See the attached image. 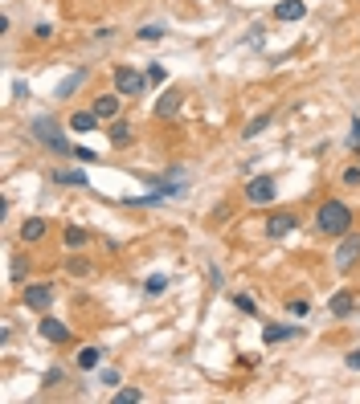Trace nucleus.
Here are the masks:
<instances>
[{"label":"nucleus","mask_w":360,"mask_h":404,"mask_svg":"<svg viewBox=\"0 0 360 404\" xmlns=\"http://www.w3.org/2000/svg\"><path fill=\"white\" fill-rule=\"evenodd\" d=\"M135 37H140V41H164V37H168V29H164V25H144Z\"/></svg>","instance_id":"5701e85b"},{"label":"nucleus","mask_w":360,"mask_h":404,"mask_svg":"<svg viewBox=\"0 0 360 404\" xmlns=\"http://www.w3.org/2000/svg\"><path fill=\"white\" fill-rule=\"evenodd\" d=\"M25 307L37 310V314H46V310L53 307V286H49V282H33V286H25Z\"/></svg>","instance_id":"20e7f679"},{"label":"nucleus","mask_w":360,"mask_h":404,"mask_svg":"<svg viewBox=\"0 0 360 404\" xmlns=\"http://www.w3.org/2000/svg\"><path fill=\"white\" fill-rule=\"evenodd\" d=\"M295 225H299V221H295V213H274L270 221H266V237H270V241H283L291 229H295Z\"/></svg>","instance_id":"6e6552de"},{"label":"nucleus","mask_w":360,"mask_h":404,"mask_svg":"<svg viewBox=\"0 0 360 404\" xmlns=\"http://www.w3.org/2000/svg\"><path fill=\"white\" fill-rule=\"evenodd\" d=\"M66 274L86 278V274H95V262H86V258H70V262H66Z\"/></svg>","instance_id":"4be33fe9"},{"label":"nucleus","mask_w":360,"mask_h":404,"mask_svg":"<svg viewBox=\"0 0 360 404\" xmlns=\"http://www.w3.org/2000/svg\"><path fill=\"white\" fill-rule=\"evenodd\" d=\"M107 135H111L115 147H123V143H131V127H127V123H111V131H107Z\"/></svg>","instance_id":"b1692460"},{"label":"nucleus","mask_w":360,"mask_h":404,"mask_svg":"<svg viewBox=\"0 0 360 404\" xmlns=\"http://www.w3.org/2000/svg\"><path fill=\"white\" fill-rule=\"evenodd\" d=\"M86 241H91V229H82V225H70V229H66V245H70V249H82Z\"/></svg>","instance_id":"aec40b11"},{"label":"nucleus","mask_w":360,"mask_h":404,"mask_svg":"<svg viewBox=\"0 0 360 404\" xmlns=\"http://www.w3.org/2000/svg\"><path fill=\"white\" fill-rule=\"evenodd\" d=\"M291 335H299V327H291V323H270L262 331L266 343H283V339H291Z\"/></svg>","instance_id":"f3484780"},{"label":"nucleus","mask_w":360,"mask_h":404,"mask_svg":"<svg viewBox=\"0 0 360 404\" xmlns=\"http://www.w3.org/2000/svg\"><path fill=\"white\" fill-rule=\"evenodd\" d=\"M328 310H332L336 319H348V314L356 310V294H352V290H336L332 302H328Z\"/></svg>","instance_id":"9d476101"},{"label":"nucleus","mask_w":360,"mask_h":404,"mask_svg":"<svg viewBox=\"0 0 360 404\" xmlns=\"http://www.w3.org/2000/svg\"><path fill=\"white\" fill-rule=\"evenodd\" d=\"M344 363H348L352 372H360V347H356V351H348V359H344Z\"/></svg>","instance_id":"473e14b6"},{"label":"nucleus","mask_w":360,"mask_h":404,"mask_svg":"<svg viewBox=\"0 0 360 404\" xmlns=\"http://www.w3.org/2000/svg\"><path fill=\"white\" fill-rule=\"evenodd\" d=\"M274 196H279V192H274V180H270V176H254V180L246 184V200H250V204H270Z\"/></svg>","instance_id":"39448f33"},{"label":"nucleus","mask_w":360,"mask_h":404,"mask_svg":"<svg viewBox=\"0 0 360 404\" xmlns=\"http://www.w3.org/2000/svg\"><path fill=\"white\" fill-rule=\"evenodd\" d=\"M234 302H238V310H241V314H258V302H254L250 294H238Z\"/></svg>","instance_id":"cd10ccee"},{"label":"nucleus","mask_w":360,"mask_h":404,"mask_svg":"<svg viewBox=\"0 0 360 404\" xmlns=\"http://www.w3.org/2000/svg\"><path fill=\"white\" fill-rule=\"evenodd\" d=\"M82 82H86V70H74L70 78H66V82H58V98H70L74 90L82 86Z\"/></svg>","instance_id":"6ab92c4d"},{"label":"nucleus","mask_w":360,"mask_h":404,"mask_svg":"<svg viewBox=\"0 0 360 404\" xmlns=\"http://www.w3.org/2000/svg\"><path fill=\"white\" fill-rule=\"evenodd\" d=\"M37 331H41V339H49V343H70V327H66L62 319H53V314H46V319L37 323Z\"/></svg>","instance_id":"0eeeda50"},{"label":"nucleus","mask_w":360,"mask_h":404,"mask_svg":"<svg viewBox=\"0 0 360 404\" xmlns=\"http://www.w3.org/2000/svg\"><path fill=\"white\" fill-rule=\"evenodd\" d=\"M274 17H279V21H303V17H307V4H303V0H279V4H274Z\"/></svg>","instance_id":"9b49d317"},{"label":"nucleus","mask_w":360,"mask_h":404,"mask_svg":"<svg viewBox=\"0 0 360 404\" xmlns=\"http://www.w3.org/2000/svg\"><path fill=\"white\" fill-rule=\"evenodd\" d=\"M344 184H360V164H356V167H348V172H344Z\"/></svg>","instance_id":"2f4dec72"},{"label":"nucleus","mask_w":360,"mask_h":404,"mask_svg":"<svg viewBox=\"0 0 360 404\" xmlns=\"http://www.w3.org/2000/svg\"><path fill=\"white\" fill-rule=\"evenodd\" d=\"M91 111H95L98 119H115V115H119V90H115V95H98Z\"/></svg>","instance_id":"ddd939ff"},{"label":"nucleus","mask_w":360,"mask_h":404,"mask_svg":"<svg viewBox=\"0 0 360 404\" xmlns=\"http://www.w3.org/2000/svg\"><path fill=\"white\" fill-rule=\"evenodd\" d=\"M164 200H168V192H164V188L147 192V196H123L127 209H152V204H164Z\"/></svg>","instance_id":"4468645a"},{"label":"nucleus","mask_w":360,"mask_h":404,"mask_svg":"<svg viewBox=\"0 0 360 404\" xmlns=\"http://www.w3.org/2000/svg\"><path fill=\"white\" fill-rule=\"evenodd\" d=\"M180 102H185V90H176V86H172V90H164V95H160V102H156V119H172V115L180 111Z\"/></svg>","instance_id":"1a4fd4ad"},{"label":"nucleus","mask_w":360,"mask_h":404,"mask_svg":"<svg viewBox=\"0 0 360 404\" xmlns=\"http://www.w3.org/2000/svg\"><path fill=\"white\" fill-rule=\"evenodd\" d=\"M356 258H360V233H344L336 245V270H348Z\"/></svg>","instance_id":"423d86ee"},{"label":"nucleus","mask_w":360,"mask_h":404,"mask_svg":"<svg viewBox=\"0 0 360 404\" xmlns=\"http://www.w3.org/2000/svg\"><path fill=\"white\" fill-rule=\"evenodd\" d=\"M315 229H319L324 237H344V233H352V209H348L344 200H324V204L315 209Z\"/></svg>","instance_id":"f257e3e1"},{"label":"nucleus","mask_w":360,"mask_h":404,"mask_svg":"<svg viewBox=\"0 0 360 404\" xmlns=\"http://www.w3.org/2000/svg\"><path fill=\"white\" fill-rule=\"evenodd\" d=\"M291 314H299V319H303V314H307V302H303V298H295V302H291Z\"/></svg>","instance_id":"72a5a7b5"},{"label":"nucleus","mask_w":360,"mask_h":404,"mask_svg":"<svg viewBox=\"0 0 360 404\" xmlns=\"http://www.w3.org/2000/svg\"><path fill=\"white\" fill-rule=\"evenodd\" d=\"M348 147L360 151V119H352V127H348Z\"/></svg>","instance_id":"c756f323"},{"label":"nucleus","mask_w":360,"mask_h":404,"mask_svg":"<svg viewBox=\"0 0 360 404\" xmlns=\"http://www.w3.org/2000/svg\"><path fill=\"white\" fill-rule=\"evenodd\" d=\"M74 160H78V164H95L98 155L91 151V147H74Z\"/></svg>","instance_id":"c85d7f7f"},{"label":"nucleus","mask_w":360,"mask_h":404,"mask_svg":"<svg viewBox=\"0 0 360 404\" xmlns=\"http://www.w3.org/2000/svg\"><path fill=\"white\" fill-rule=\"evenodd\" d=\"M147 82H156V86H164V82H168V70H164L160 62H152V66H147Z\"/></svg>","instance_id":"bb28decb"},{"label":"nucleus","mask_w":360,"mask_h":404,"mask_svg":"<svg viewBox=\"0 0 360 404\" xmlns=\"http://www.w3.org/2000/svg\"><path fill=\"white\" fill-rule=\"evenodd\" d=\"M144 290H147V294H152V298H160V294L168 290V278H164V274H152V278H147V282H144Z\"/></svg>","instance_id":"393cba45"},{"label":"nucleus","mask_w":360,"mask_h":404,"mask_svg":"<svg viewBox=\"0 0 360 404\" xmlns=\"http://www.w3.org/2000/svg\"><path fill=\"white\" fill-rule=\"evenodd\" d=\"M140 400H144L140 388H123V392H115V404H140Z\"/></svg>","instance_id":"a878e982"},{"label":"nucleus","mask_w":360,"mask_h":404,"mask_svg":"<svg viewBox=\"0 0 360 404\" xmlns=\"http://www.w3.org/2000/svg\"><path fill=\"white\" fill-rule=\"evenodd\" d=\"M33 37H37V41H49V37H53V25H49V21H41L37 29H33Z\"/></svg>","instance_id":"7c9ffc66"},{"label":"nucleus","mask_w":360,"mask_h":404,"mask_svg":"<svg viewBox=\"0 0 360 404\" xmlns=\"http://www.w3.org/2000/svg\"><path fill=\"white\" fill-rule=\"evenodd\" d=\"M29 131H33V139L46 143L49 151H58V155H74V143L62 135V127L49 119V115H37V119L29 123Z\"/></svg>","instance_id":"f03ea898"},{"label":"nucleus","mask_w":360,"mask_h":404,"mask_svg":"<svg viewBox=\"0 0 360 404\" xmlns=\"http://www.w3.org/2000/svg\"><path fill=\"white\" fill-rule=\"evenodd\" d=\"M115 90H119V95H127V98L144 95V90H147V74L131 70V66H119V70H115Z\"/></svg>","instance_id":"7ed1b4c3"},{"label":"nucleus","mask_w":360,"mask_h":404,"mask_svg":"<svg viewBox=\"0 0 360 404\" xmlns=\"http://www.w3.org/2000/svg\"><path fill=\"white\" fill-rule=\"evenodd\" d=\"M98 123H102V119H98L95 111H74V115H70V131H74V135H91Z\"/></svg>","instance_id":"f8f14e48"},{"label":"nucleus","mask_w":360,"mask_h":404,"mask_svg":"<svg viewBox=\"0 0 360 404\" xmlns=\"http://www.w3.org/2000/svg\"><path fill=\"white\" fill-rule=\"evenodd\" d=\"M46 225H49V221H41V216H29V221L21 225V241H25V245L41 241V237H46Z\"/></svg>","instance_id":"2eb2a0df"},{"label":"nucleus","mask_w":360,"mask_h":404,"mask_svg":"<svg viewBox=\"0 0 360 404\" xmlns=\"http://www.w3.org/2000/svg\"><path fill=\"white\" fill-rule=\"evenodd\" d=\"M266 127H270V115H258V119H250L241 127V139H254V135H262Z\"/></svg>","instance_id":"412c9836"},{"label":"nucleus","mask_w":360,"mask_h":404,"mask_svg":"<svg viewBox=\"0 0 360 404\" xmlns=\"http://www.w3.org/2000/svg\"><path fill=\"white\" fill-rule=\"evenodd\" d=\"M53 184H62V188H86V172H74V167H58L53 172Z\"/></svg>","instance_id":"dca6fc26"},{"label":"nucleus","mask_w":360,"mask_h":404,"mask_svg":"<svg viewBox=\"0 0 360 404\" xmlns=\"http://www.w3.org/2000/svg\"><path fill=\"white\" fill-rule=\"evenodd\" d=\"M74 363H78V368H82V372H95L98 363H102V351H98V347H82V351H78V359H74Z\"/></svg>","instance_id":"a211bd4d"}]
</instances>
